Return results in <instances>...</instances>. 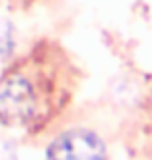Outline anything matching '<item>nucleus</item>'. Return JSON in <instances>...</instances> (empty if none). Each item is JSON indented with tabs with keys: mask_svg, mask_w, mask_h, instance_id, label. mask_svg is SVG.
<instances>
[{
	"mask_svg": "<svg viewBox=\"0 0 152 160\" xmlns=\"http://www.w3.org/2000/svg\"><path fill=\"white\" fill-rule=\"evenodd\" d=\"M44 62H23L0 79V123L25 127L40 119L52 100V83Z\"/></svg>",
	"mask_w": 152,
	"mask_h": 160,
	"instance_id": "1",
	"label": "nucleus"
},
{
	"mask_svg": "<svg viewBox=\"0 0 152 160\" xmlns=\"http://www.w3.org/2000/svg\"><path fill=\"white\" fill-rule=\"evenodd\" d=\"M46 160H108V152L96 131L75 127L50 142Z\"/></svg>",
	"mask_w": 152,
	"mask_h": 160,
	"instance_id": "2",
	"label": "nucleus"
}]
</instances>
